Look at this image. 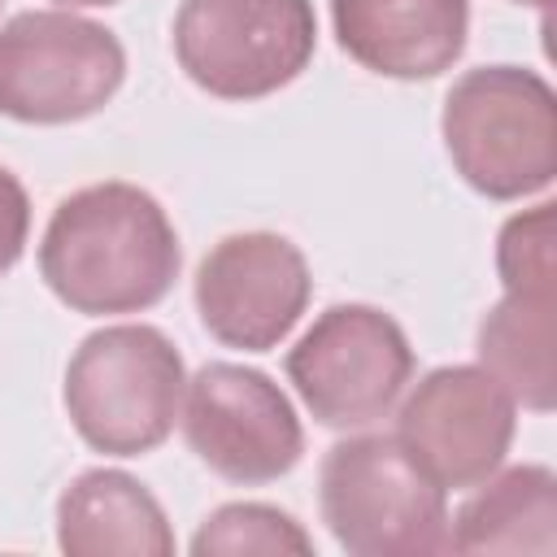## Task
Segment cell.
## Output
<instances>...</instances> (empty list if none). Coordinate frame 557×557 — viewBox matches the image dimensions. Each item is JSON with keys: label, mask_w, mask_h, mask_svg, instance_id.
<instances>
[{"label": "cell", "mask_w": 557, "mask_h": 557, "mask_svg": "<svg viewBox=\"0 0 557 557\" xmlns=\"http://www.w3.org/2000/svg\"><path fill=\"white\" fill-rule=\"evenodd\" d=\"M183 248L161 200L135 183H91L65 196L39 239V274L74 313L152 309L178 278Z\"/></svg>", "instance_id": "1"}, {"label": "cell", "mask_w": 557, "mask_h": 557, "mask_svg": "<svg viewBox=\"0 0 557 557\" xmlns=\"http://www.w3.org/2000/svg\"><path fill=\"white\" fill-rule=\"evenodd\" d=\"M453 170L487 200H522L557 178V96L527 65L466 70L444 96Z\"/></svg>", "instance_id": "2"}, {"label": "cell", "mask_w": 557, "mask_h": 557, "mask_svg": "<svg viewBox=\"0 0 557 557\" xmlns=\"http://www.w3.org/2000/svg\"><path fill=\"white\" fill-rule=\"evenodd\" d=\"M187 370L174 339L148 322L91 331L65 366V413L109 457H144L174 431Z\"/></svg>", "instance_id": "3"}, {"label": "cell", "mask_w": 557, "mask_h": 557, "mask_svg": "<svg viewBox=\"0 0 557 557\" xmlns=\"http://www.w3.org/2000/svg\"><path fill=\"white\" fill-rule=\"evenodd\" d=\"M318 505L335 544L352 557H422L448 548L444 487L396 435H348L326 448Z\"/></svg>", "instance_id": "4"}, {"label": "cell", "mask_w": 557, "mask_h": 557, "mask_svg": "<svg viewBox=\"0 0 557 557\" xmlns=\"http://www.w3.org/2000/svg\"><path fill=\"white\" fill-rule=\"evenodd\" d=\"M126 78L122 39L70 9H26L0 26V113L65 126L100 113Z\"/></svg>", "instance_id": "5"}, {"label": "cell", "mask_w": 557, "mask_h": 557, "mask_svg": "<svg viewBox=\"0 0 557 557\" xmlns=\"http://www.w3.org/2000/svg\"><path fill=\"white\" fill-rule=\"evenodd\" d=\"M313 48V0H183L174 13V57L218 100H261L287 87Z\"/></svg>", "instance_id": "6"}, {"label": "cell", "mask_w": 557, "mask_h": 557, "mask_svg": "<svg viewBox=\"0 0 557 557\" xmlns=\"http://www.w3.org/2000/svg\"><path fill=\"white\" fill-rule=\"evenodd\" d=\"M287 379L322 426L379 422L413 379L400 322L374 305H331L287 352Z\"/></svg>", "instance_id": "7"}, {"label": "cell", "mask_w": 557, "mask_h": 557, "mask_svg": "<svg viewBox=\"0 0 557 557\" xmlns=\"http://www.w3.org/2000/svg\"><path fill=\"white\" fill-rule=\"evenodd\" d=\"M183 392V435L213 474L257 487L283 479L300 461V418L265 370L209 361L187 379Z\"/></svg>", "instance_id": "8"}, {"label": "cell", "mask_w": 557, "mask_h": 557, "mask_svg": "<svg viewBox=\"0 0 557 557\" xmlns=\"http://www.w3.org/2000/svg\"><path fill=\"white\" fill-rule=\"evenodd\" d=\"M513 405L518 400L483 366H440L405 396L396 440L444 492L479 487L500 470L513 444Z\"/></svg>", "instance_id": "9"}, {"label": "cell", "mask_w": 557, "mask_h": 557, "mask_svg": "<svg viewBox=\"0 0 557 557\" xmlns=\"http://www.w3.org/2000/svg\"><path fill=\"white\" fill-rule=\"evenodd\" d=\"M313 278L305 252L274 231L218 239L196 270V313L205 331L244 352L278 348L309 309Z\"/></svg>", "instance_id": "10"}, {"label": "cell", "mask_w": 557, "mask_h": 557, "mask_svg": "<svg viewBox=\"0 0 557 557\" xmlns=\"http://www.w3.org/2000/svg\"><path fill=\"white\" fill-rule=\"evenodd\" d=\"M339 48L383 78H435L470 35V0H331Z\"/></svg>", "instance_id": "11"}, {"label": "cell", "mask_w": 557, "mask_h": 557, "mask_svg": "<svg viewBox=\"0 0 557 557\" xmlns=\"http://www.w3.org/2000/svg\"><path fill=\"white\" fill-rule=\"evenodd\" d=\"M57 544L70 557H170L161 500L126 470H83L57 500Z\"/></svg>", "instance_id": "12"}, {"label": "cell", "mask_w": 557, "mask_h": 557, "mask_svg": "<svg viewBox=\"0 0 557 557\" xmlns=\"http://www.w3.org/2000/svg\"><path fill=\"white\" fill-rule=\"evenodd\" d=\"M487 483V479H483ZM453 553H557V474L548 466H509L479 487L448 527Z\"/></svg>", "instance_id": "13"}, {"label": "cell", "mask_w": 557, "mask_h": 557, "mask_svg": "<svg viewBox=\"0 0 557 557\" xmlns=\"http://www.w3.org/2000/svg\"><path fill=\"white\" fill-rule=\"evenodd\" d=\"M557 287H505L479 322L483 370L527 409L548 413L557 396Z\"/></svg>", "instance_id": "14"}, {"label": "cell", "mask_w": 557, "mask_h": 557, "mask_svg": "<svg viewBox=\"0 0 557 557\" xmlns=\"http://www.w3.org/2000/svg\"><path fill=\"white\" fill-rule=\"evenodd\" d=\"M196 557H239V553H313V535L278 505L231 500L213 509L191 535Z\"/></svg>", "instance_id": "15"}, {"label": "cell", "mask_w": 557, "mask_h": 557, "mask_svg": "<svg viewBox=\"0 0 557 557\" xmlns=\"http://www.w3.org/2000/svg\"><path fill=\"white\" fill-rule=\"evenodd\" d=\"M496 274L505 287H557V205L513 213L496 235Z\"/></svg>", "instance_id": "16"}, {"label": "cell", "mask_w": 557, "mask_h": 557, "mask_svg": "<svg viewBox=\"0 0 557 557\" xmlns=\"http://www.w3.org/2000/svg\"><path fill=\"white\" fill-rule=\"evenodd\" d=\"M30 235V196L13 170L0 165V274H9Z\"/></svg>", "instance_id": "17"}, {"label": "cell", "mask_w": 557, "mask_h": 557, "mask_svg": "<svg viewBox=\"0 0 557 557\" xmlns=\"http://www.w3.org/2000/svg\"><path fill=\"white\" fill-rule=\"evenodd\" d=\"M57 4H70V9H96V4H117V0H57Z\"/></svg>", "instance_id": "18"}, {"label": "cell", "mask_w": 557, "mask_h": 557, "mask_svg": "<svg viewBox=\"0 0 557 557\" xmlns=\"http://www.w3.org/2000/svg\"><path fill=\"white\" fill-rule=\"evenodd\" d=\"M513 4H535V9H548L553 0H513Z\"/></svg>", "instance_id": "19"}, {"label": "cell", "mask_w": 557, "mask_h": 557, "mask_svg": "<svg viewBox=\"0 0 557 557\" xmlns=\"http://www.w3.org/2000/svg\"><path fill=\"white\" fill-rule=\"evenodd\" d=\"M0 4H4V0H0Z\"/></svg>", "instance_id": "20"}]
</instances>
